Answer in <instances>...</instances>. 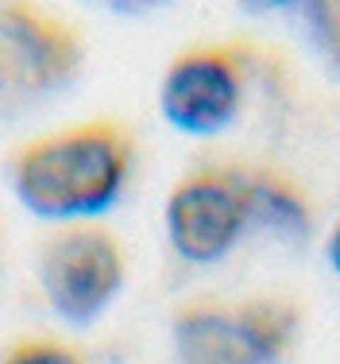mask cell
<instances>
[{
  "label": "cell",
  "mask_w": 340,
  "mask_h": 364,
  "mask_svg": "<svg viewBox=\"0 0 340 364\" xmlns=\"http://www.w3.org/2000/svg\"><path fill=\"white\" fill-rule=\"evenodd\" d=\"M132 163V132L116 120H89L23 147L12 190L16 202L43 221L89 225L120 202Z\"/></svg>",
  "instance_id": "obj_1"
},
{
  "label": "cell",
  "mask_w": 340,
  "mask_h": 364,
  "mask_svg": "<svg viewBox=\"0 0 340 364\" xmlns=\"http://www.w3.org/2000/svg\"><path fill=\"white\" fill-rule=\"evenodd\" d=\"M298 329L302 306L286 294L197 299L174 314V364H283Z\"/></svg>",
  "instance_id": "obj_2"
},
{
  "label": "cell",
  "mask_w": 340,
  "mask_h": 364,
  "mask_svg": "<svg viewBox=\"0 0 340 364\" xmlns=\"http://www.w3.org/2000/svg\"><path fill=\"white\" fill-rule=\"evenodd\" d=\"M128 279L124 245L101 225H66L39 252V291L50 314L85 329L116 302Z\"/></svg>",
  "instance_id": "obj_3"
},
{
  "label": "cell",
  "mask_w": 340,
  "mask_h": 364,
  "mask_svg": "<svg viewBox=\"0 0 340 364\" xmlns=\"http://www.w3.org/2000/svg\"><path fill=\"white\" fill-rule=\"evenodd\" d=\"M243 90H248V66L236 47L221 43L186 47L163 74L159 109L182 136L209 140L236 120Z\"/></svg>",
  "instance_id": "obj_4"
},
{
  "label": "cell",
  "mask_w": 340,
  "mask_h": 364,
  "mask_svg": "<svg viewBox=\"0 0 340 364\" xmlns=\"http://www.w3.org/2000/svg\"><path fill=\"white\" fill-rule=\"evenodd\" d=\"M167 240L186 264H221L248 232V202L236 167H205L178 178L167 194Z\"/></svg>",
  "instance_id": "obj_5"
},
{
  "label": "cell",
  "mask_w": 340,
  "mask_h": 364,
  "mask_svg": "<svg viewBox=\"0 0 340 364\" xmlns=\"http://www.w3.org/2000/svg\"><path fill=\"white\" fill-rule=\"evenodd\" d=\"M243 202H248V232H267L275 240H306L313 229V205L306 190L275 167H236Z\"/></svg>",
  "instance_id": "obj_6"
},
{
  "label": "cell",
  "mask_w": 340,
  "mask_h": 364,
  "mask_svg": "<svg viewBox=\"0 0 340 364\" xmlns=\"http://www.w3.org/2000/svg\"><path fill=\"white\" fill-rule=\"evenodd\" d=\"M4 364H85L70 345L58 341H23L4 357Z\"/></svg>",
  "instance_id": "obj_7"
},
{
  "label": "cell",
  "mask_w": 340,
  "mask_h": 364,
  "mask_svg": "<svg viewBox=\"0 0 340 364\" xmlns=\"http://www.w3.org/2000/svg\"><path fill=\"white\" fill-rule=\"evenodd\" d=\"M325 256H329V267L340 275V221L333 225V232H329V240H325Z\"/></svg>",
  "instance_id": "obj_8"
}]
</instances>
